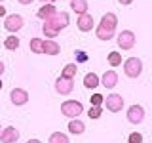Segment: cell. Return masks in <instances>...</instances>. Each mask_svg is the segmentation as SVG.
<instances>
[{
	"instance_id": "cell-15",
	"label": "cell",
	"mask_w": 152,
	"mask_h": 143,
	"mask_svg": "<svg viewBox=\"0 0 152 143\" xmlns=\"http://www.w3.org/2000/svg\"><path fill=\"white\" fill-rule=\"evenodd\" d=\"M59 52H61V48H59V44H57L55 40H44V54L57 55Z\"/></svg>"
},
{
	"instance_id": "cell-22",
	"label": "cell",
	"mask_w": 152,
	"mask_h": 143,
	"mask_svg": "<svg viewBox=\"0 0 152 143\" xmlns=\"http://www.w3.org/2000/svg\"><path fill=\"white\" fill-rule=\"evenodd\" d=\"M50 143H69V137L61 132H55V133L50 136Z\"/></svg>"
},
{
	"instance_id": "cell-23",
	"label": "cell",
	"mask_w": 152,
	"mask_h": 143,
	"mask_svg": "<svg viewBox=\"0 0 152 143\" xmlns=\"http://www.w3.org/2000/svg\"><path fill=\"white\" fill-rule=\"evenodd\" d=\"M108 63H110V67L122 65V55L118 54V52H110V54H108Z\"/></svg>"
},
{
	"instance_id": "cell-27",
	"label": "cell",
	"mask_w": 152,
	"mask_h": 143,
	"mask_svg": "<svg viewBox=\"0 0 152 143\" xmlns=\"http://www.w3.org/2000/svg\"><path fill=\"white\" fill-rule=\"evenodd\" d=\"M129 143H142V136L139 132H133V133H129V139H127Z\"/></svg>"
},
{
	"instance_id": "cell-35",
	"label": "cell",
	"mask_w": 152,
	"mask_h": 143,
	"mask_svg": "<svg viewBox=\"0 0 152 143\" xmlns=\"http://www.w3.org/2000/svg\"><path fill=\"white\" fill-rule=\"evenodd\" d=\"M0 2H4V0H0Z\"/></svg>"
},
{
	"instance_id": "cell-4",
	"label": "cell",
	"mask_w": 152,
	"mask_h": 143,
	"mask_svg": "<svg viewBox=\"0 0 152 143\" xmlns=\"http://www.w3.org/2000/svg\"><path fill=\"white\" fill-rule=\"evenodd\" d=\"M124 73H126L129 78H137L142 73V61L139 57H129V59L124 63Z\"/></svg>"
},
{
	"instance_id": "cell-31",
	"label": "cell",
	"mask_w": 152,
	"mask_h": 143,
	"mask_svg": "<svg viewBox=\"0 0 152 143\" xmlns=\"http://www.w3.org/2000/svg\"><path fill=\"white\" fill-rule=\"evenodd\" d=\"M2 73H4V63L0 61V76H2Z\"/></svg>"
},
{
	"instance_id": "cell-33",
	"label": "cell",
	"mask_w": 152,
	"mask_h": 143,
	"mask_svg": "<svg viewBox=\"0 0 152 143\" xmlns=\"http://www.w3.org/2000/svg\"><path fill=\"white\" fill-rule=\"evenodd\" d=\"M40 2H46L48 4V2H55V0H40Z\"/></svg>"
},
{
	"instance_id": "cell-8",
	"label": "cell",
	"mask_w": 152,
	"mask_h": 143,
	"mask_svg": "<svg viewBox=\"0 0 152 143\" xmlns=\"http://www.w3.org/2000/svg\"><path fill=\"white\" fill-rule=\"evenodd\" d=\"M74 88V82L70 78H63V76H59V78L55 80V92L61 94V95H69L72 92Z\"/></svg>"
},
{
	"instance_id": "cell-32",
	"label": "cell",
	"mask_w": 152,
	"mask_h": 143,
	"mask_svg": "<svg viewBox=\"0 0 152 143\" xmlns=\"http://www.w3.org/2000/svg\"><path fill=\"white\" fill-rule=\"evenodd\" d=\"M27 143H42V141H40V139H28Z\"/></svg>"
},
{
	"instance_id": "cell-24",
	"label": "cell",
	"mask_w": 152,
	"mask_h": 143,
	"mask_svg": "<svg viewBox=\"0 0 152 143\" xmlns=\"http://www.w3.org/2000/svg\"><path fill=\"white\" fill-rule=\"evenodd\" d=\"M103 101H104V97L101 94H93L91 95V107H101Z\"/></svg>"
},
{
	"instance_id": "cell-36",
	"label": "cell",
	"mask_w": 152,
	"mask_h": 143,
	"mask_svg": "<svg viewBox=\"0 0 152 143\" xmlns=\"http://www.w3.org/2000/svg\"><path fill=\"white\" fill-rule=\"evenodd\" d=\"M0 128H2V126H0Z\"/></svg>"
},
{
	"instance_id": "cell-3",
	"label": "cell",
	"mask_w": 152,
	"mask_h": 143,
	"mask_svg": "<svg viewBox=\"0 0 152 143\" xmlns=\"http://www.w3.org/2000/svg\"><path fill=\"white\" fill-rule=\"evenodd\" d=\"M61 113H63L65 116H69V118H78L80 114L84 113V105L80 101L69 99V101H65L63 105H61Z\"/></svg>"
},
{
	"instance_id": "cell-6",
	"label": "cell",
	"mask_w": 152,
	"mask_h": 143,
	"mask_svg": "<svg viewBox=\"0 0 152 143\" xmlns=\"http://www.w3.org/2000/svg\"><path fill=\"white\" fill-rule=\"evenodd\" d=\"M23 23H25V21H23V17L19 15V13H12V15L6 17L4 27H6V31H10V32H17V31H21Z\"/></svg>"
},
{
	"instance_id": "cell-19",
	"label": "cell",
	"mask_w": 152,
	"mask_h": 143,
	"mask_svg": "<svg viewBox=\"0 0 152 143\" xmlns=\"http://www.w3.org/2000/svg\"><path fill=\"white\" fill-rule=\"evenodd\" d=\"M28 46H31V52H34V54H44V40L42 38H32Z\"/></svg>"
},
{
	"instance_id": "cell-20",
	"label": "cell",
	"mask_w": 152,
	"mask_h": 143,
	"mask_svg": "<svg viewBox=\"0 0 152 143\" xmlns=\"http://www.w3.org/2000/svg\"><path fill=\"white\" fill-rule=\"evenodd\" d=\"M84 130H86L84 122H80V120H70L69 122V132L70 133H84Z\"/></svg>"
},
{
	"instance_id": "cell-34",
	"label": "cell",
	"mask_w": 152,
	"mask_h": 143,
	"mask_svg": "<svg viewBox=\"0 0 152 143\" xmlns=\"http://www.w3.org/2000/svg\"><path fill=\"white\" fill-rule=\"evenodd\" d=\"M0 90H2V80H0Z\"/></svg>"
},
{
	"instance_id": "cell-1",
	"label": "cell",
	"mask_w": 152,
	"mask_h": 143,
	"mask_svg": "<svg viewBox=\"0 0 152 143\" xmlns=\"http://www.w3.org/2000/svg\"><path fill=\"white\" fill-rule=\"evenodd\" d=\"M69 25V13L66 12H55L50 19H46L44 25H42V32L46 36H57L61 29H65Z\"/></svg>"
},
{
	"instance_id": "cell-16",
	"label": "cell",
	"mask_w": 152,
	"mask_h": 143,
	"mask_svg": "<svg viewBox=\"0 0 152 143\" xmlns=\"http://www.w3.org/2000/svg\"><path fill=\"white\" fill-rule=\"evenodd\" d=\"M84 86H86V88H89V90L97 88V86H99V76L95 74V73H88V74H86V78H84Z\"/></svg>"
},
{
	"instance_id": "cell-26",
	"label": "cell",
	"mask_w": 152,
	"mask_h": 143,
	"mask_svg": "<svg viewBox=\"0 0 152 143\" xmlns=\"http://www.w3.org/2000/svg\"><path fill=\"white\" fill-rule=\"evenodd\" d=\"M74 55H76V61H78V63H86V61H88V54L82 52V50H76Z\"/></svg>"
},
{
	"instance_id": "cell-21",
	"label": "cell",
	"mask_w": 152,
	"mask_h": 143,
	"mask_svg": "<svg viewBox=\"0 0 152 143\" xmlns=\"http://www.w3.org/2000/svg\"><path fill=\"white\" fill-rule=\"evenodd\" d=\"M4 46H6L8 48V50H17V48H19V38L17 36H8L6 38V40H4Z\"/></svg>"
},
{
	"instance_id": "cell-5",
	"label": "cell",
	"mask_w": 152,
	"mask_h": 143,
	"mask_svg": "<svg viewBox=\"0 0 152 143\" xmlns=\"http://www.w3.org/2000/svg\"><path fill=\"white\" fill-rule=\"evenodd\" d=\"M103 103L107 105V109L110 113H120L122 107H124V97L120 94H110V95H107V99Z\"/></svg>"
},
{
	"instance_id": "cell-12",
	"label": "cell",
	"mask_w": 152,
	"mask_h": 143,
	"mask_svg": "<svg viewBox=\"0 0 152 143\" xmlns=\"http://www.w3.org/2000/svg\"><path fill=\"white\" fill-rule=\"evenodd\" d=\"M76 23H78V29L82 32H88V31H91V29H93V17L89 15V13H82Z\"/></svg>"
},
{
	"instance_id": "cell-14",
	"label": "cell",
	"mask_w": 152,
	"mask_h": 143,
	"mask_svg": "<svg viewBox=\"0 0 152 143\" xmlns=\"http://www.w3.org/2000/svg\"><path fill=\"white\" fill-rule=\"evenodd\" d=\"M70 8H72V12H76L78 15L88 13V2H86V0H70Z\"/></svg>"
},
{
	"instance_id": "cell-29",
	"label": "cell",
	"mask_w": 152,
	"mask_h": 143,
	"mask_svg": "<svg viewBox=\"0 0 152 143\" xmlns=\"http://www.w3.org/2000/svg\"><path fill=\"white\" fill-rule=\"evenodd\" d=\"M4 15H6V8L0 6V17H4Z\"/></svg>"
},
{
	"instance_id": "cell-13",
	"label": "cell",
	"mask_w": 152,
	"mask_h": 143,
	"mask_svg": "<svg viewBox=\"0 0 152 143\" xmlns=\"http://www.w3.org/2000/svg\"><path fill=\"white\" fill-rule=\"evenodd\" d=\"M101 84L104 86V88H114V86L118 84V74L114 73V71H107V73L103 74V80H101Z\"/></svg>"
},
{
	"instance_id": "cell-18",
	"label": "cell",
	"mask_w": 152,
	"mask_h": 143,
	"mask_svg": "<svg viewBox=\"0 0 152 143\" xmlns=\"http://www.w3.org/2000/svg\"><path fill=\"white\" fill-rule=\"evenodd\" d=\"M76 73H78V67H76L74 63H69V65H65L61 76H63V78H70V80H72L74 76H76Z\"/></svg>"
},
{
	"instance_id": "cell-17",
	"label": "cell",
	"mask_w": 152,
	"mask_h": 143,
	"mask_svg": "<svg viewBox=\"0 0 152 143\" xmlns=\"http://www.w3.org/2000/svg\"><path fill=\"white\" fill-rule=\"evenodd\" d=\"M53 13H55V6H50V4H46V6H42L40 10H38V17L44 19V21H46V19H50Z\"/></svg>"
},
{
	"instance_id": "cell-25",
	"label": "cell",
	"mask_w": 152,
	"mask_h": 143,
	"mask_svg": "<svg viewBox=\"0 0 152 143\" xmlns=\"http://www.w3.org/2000/svg\"><path fill=\"white\" fill-rule=\"evenodd\" d=\"M101 107H89V111H88V116L89 118H99L101 116Z\"/></svg>"
},
{
	"instance_id": "cell-30",
	"label": "cell",
	"mask_w": 152,
	"mask_h": 143,
	"mask_svg": "<svg viewBox=\"0 0 152 143\" xmlns=\"http://www.w3.org/2000/svg\"><path fill=\"white\" fill-rule=\"evenodd\" d=\"M17 2H19V4H25V6H27V4H31L32 0H17Z\"/></svg>"
},
{
	"instance_id": "cell-9",
	"label": "cell",
	"mask_w": 152,
	"mask_h": 143,
	"mask_svg": "<svg viewBox=\"0 0 152 143\" xmlns=\"http://www.w3.org/2000/svg\"><path fill=\"white\" fill-rule=\"evenodd\" d=\"M127 120L131 124H141L145 120V109L141 105H131L129 111H127Z\"/></svg>"
},
{
	"instance_id": "cell-11",
	"label": "cell",
	"mask_w": 152,
	"mask_h": 143,
	"mask_svg": "<svg viewBox=\"0 0 152 143\" xmlns=\"http://www.w3.org/2000/svg\"><path fill=\"white\" fill-rule=\"evenodd\" d=\"M10 97H12L13 105H25L28 101V94H27V90H23V88H13L12 94H10Z\"/></svg>"
},
{
	"instance_id": "cell-2",
	"label": "cell",
	"mask_w": 152,
	"mask_h": 143,
	"mask_svg": "<svg viewBox=\"0 0 152 143\" xmlns=\"http://www.w3.org/2000/svg\"><path fill=\"white\" fill-rule=\"evenodd\" d=\"M116 25H118L116 13L108 12V13H104V15H103L101 23H99V27H97V31H95V35H97L99 40H110V38L114 36Z\"/></svg>"
},
{
	"instance_id": "cell-28",
	"label": "cell",
	"mask_w": 152,
	"mask_h": 143,
	"mask_svg": "<svg viewBox=\"0 0 152 143\" xmlns=\"http://www.w3.org/2000/svg\"><path fill=\"white\" fill-rule=\"evenodd\" d=\"M118 2H120L122 6H129V4L133 2V0H118Z\"/></svg>"
},
{
	"instance_id": "cell-7",
	"label": "cell",
	"mask_w": 152,
	"mask_h": 143,
	"mask_svg": "<svg viewBox=\"0 0 152 143\" xmlns=\"http://www.w3.org/2000/svg\"><path fill=\"white\" fill-rule=\"evenodd\" d=\"M116 40H118V46H120L122 50H131V48L135 46V35H133L131 31H122Z\"/></svg>"
},
{
	"instance_id": "cell-10",
	"label": "cell",
	"mask_w": 152,
	"mask_h": 143,
	"mask_svg": "<svg viewBox=\"0 0 152 143\" xmlns=\"http://www.w3.org/2000/svg\"><path fill=\"white\" fill-rule=\"evenodd\" d=\"M19 139V130L13 126H8L0 132V141L2 143H15Z\"/></svg>"
}]
</instances>
